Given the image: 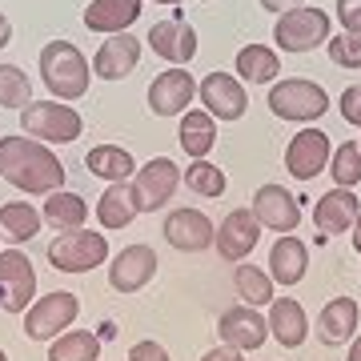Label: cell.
Here are the masks:
<instances>
[{
    "label": "cell",
    "mask_w": 361,
    "mask_h": 361,
    "mask_svg": "<svg viewBox=\"0 0 361 361\" xmlns=\"http://www.w3.org/2000/svg\"><path fill=\"white\" fill-rule=\"evenodd\" d=\"M329 173H334L337 189H353V185L361 180V149L353 141L337 145L334 157H329Z\"/></svg>",
    "instance_id": "cell-35"
},
{
    "label": "cell",
    "mask_w": 361,
    "mask_h": 361,
    "mask_svg": "<svg viewBox=\"0 0 361 361\" xmlns=\"http://www.w3.org/2000/svg\"><path fill=\"white\" fill-rule=\"evenodd\" d=\"M201 361H245L241 357V349H229V345H217V349H209Z\"/></svg>",
    "instance_id": "cell-40"
},
{
    "label": "cell",
    "mask_w": 361,
    "mask_h": 361,
    "mask_svg": "<svg viewBox=\"0 0 361 361\" xmlns=\"http://www.w3.org/2000/svg\"><path fill=\"white\" fill-rule=\"evenodd\" d=\"M237 73L249 85H269L281 73V61H277V52L269 44H245V49L237 52Z\"/></svg>",
    "instance_id": "cell-30"
},
{
    "label": "cell",
    "mask_w": 361,
    "mask_h": 361,
    "mask_svg": "<svg viewBox=\"0 0 361 361\" xmlns=\"http://www.w3.org/2000/svg\"><path fill=\"white\" fill-rule=\"evenodd\" d=\"M0 361H8V353H4V349H0Z\"/></svg>",
    "instance_id": "cell-47"
},
{
    "label": "cell",
    "mask_w": 361,
    "mask_h": 361,
    "mask_svg": "<svg viewBox=\"0 0 361 361\" xmlns=\"http://www.w3.org/2000/svg\"><path fill=\"white\" fill-rule=\"evenodd\" d=\"M129 361H173V357H169V349L161 341H137L129 349Z\"/></svg>",
    "instance_id": "cell-39"
},
{
    "label": "cell",
    "mask_w": 361,
    "mask_h": 361,
    "mask_svg": "<svg viewBox=\"0 0 361 361\" xmlns=\"http://www.w3.org/2000/svg\"><path fill=\"white\" fill-rule=\"evenodd\" d=\"M8 40H13V25H8V16L0 13V49H4Z\"/></svg>",
    "instance_id": "cell-42"
},
{
    "label": "cell",
    "mask_w": 361,
    "mask_h": 361,
    "mask_svg": "<svg viewBox=\"0 0 361 361\" xmlns=\"http://www.w3.org/2000/svg\"><path fill=\"white\" fill-rule=\"evenodd\" d=\"M40 80L49 85L56 101H80L89 92L92 68L73 40H49L40 49Z\"/></svg>",
    "instance_id": "cell-2"
},
{
    "label": "cell",
    "mask_w": 361,
    "mask_h": 361,
    "mask_svg": "<svg viewBox=\"0 0 361 361\" xmlns=\"http://www.w3.org/2000/svg\"><path fill=\"white\" fill-rule=\"evenodd\" d=\"M20 129L37 141H49V145H68L77 141L85 121L73 104H61V101H32L20 109Z\"/></svg>",
    "instance_id": "cell-3"
},
{
    "label": "cell",
    "mask_w": 361,
    "mask_h": 361,
    "mask_svg": "<svg viewBox=\"0 0 361 361\" xmlns=\"http://www.w3.org/2000/svg\"><path fill=\"white\" fill-rule=\"evenodd\" d=\"M77 313H80L77 293L56 289V293L40 297V301H32L25 310V337L28 341H56L68 325L77 322Z\"/></svg>",
    "instance_id": "cell-5"
},
{
    "label": "cell",
    "mask_w": 361,
    "mask_h": 361,
    "mask_svg": "<svg viewBox=\"0 0 361 361\" xmlns=\"http://www.w3.org/2000/svg\"><path fill=\"white\" fill-rule=\"evenodd\" d=\"M349 361H361V334L353 337V345H349Z\"/></svg>",
    "instance_id": "cell-43"
},
{
    "label": "cell",
    "mask_w": 361,
    "mask_h": 361,
    "mask_svg": "<svg viewBox=\"0 0 361 361\" xmlns=\"http://www.w3.org/2000/svg\"><path fill=\"white\" fill-rule=\"evenodd\" d=\"M44 221H49L52 229H61V233L85 229V221H89V205H85V197L56 189V193H49V201H44Z\"/></svg>",
    "instance_id": "cell-28"
},
{
    "label": "cell",
    "mask_w": 361,
    "mask_h": 361,
    "mask_svg": "<svg viewBox=\"0 0 361 361\" xmlns=\"http://www.w3.org/2000/svg\"><path fill=\"white\" fill-rule=\"evenodd\" d=\"M157 277V249L153 245H125L109 265V285L116 293H141Z\"/></svg>",
    "instance_id": "cell-14"
},
{
    "label": "cell",
    "mask_w": 361,
    "mask_h": 361,
    "mask_svg": "<svg viewBox=\"0 0 361 361\" xmlns=\"http://www.w3.org/2000/svg\"><path fill=\"white\" fill-rule=\"evenodd\" d=\"M104 261H109V237L104 233L73 229L49 241V265L56 273H89Z\"/></svg>",
    "instance_id": "cell-4"
},
{
    "label": "cell",
    "mask_w": 361,
    "mask_h": 361,
    "mask_svg": "<svg viewBox=\"0 0 361 361\" xmlns=\"http://www.w3.org/2000/svg\"><path fill=\"white\" fill-rule=\"evenodd\" d=\"M341 116H345L353 129H361V85H349L341 92Z\"/></svg>",
    "instance_id": "cell-38"
},
{
    "label": "cell",
    "mask_w": 361,
    "mask_h": 361,
    "mask_svg": "<svg viewBox=\"0 0 361 361\" xmlns=\"http://www.w3.org/2000/svg\"><path fill=\"white\" fill-rule=\"evenodd\" d=\"M329 61L341 68H361V37H329Z\"/></svg>",
    "instance_id": "cell-36"
},
{
    "label": "cell",
    "mask_w": 361,
    "mask_h": 361,
    "mask_svg": "<svg viewBox=\"0 0 361 361\" xmlns=\"http://www.w3.org/2000/svg\"><path fill=\"white\" fill-rule=\"evenodd\" d=\"M337 20L349 37H361V0H337Z\"/></svg>",
    "instance_id": "cell-37"
},
{
    "label": "cell",
    "mask_w": 361,
    "mask_h": 361,
    "mask_svg": "<svg viewBox=\"0 0 361 361\" xmlns=\"http://www.w3.org/2000/svg\"><path fill=\"white\" fill-rule=\"evenodd\" d=\"M141 4L145 0H92L89 8H85V28H92V32H109V37L129 32V28L137 25V16L145 13Z\"/></svg>",
    "instance_id": "cell-23"
},
{
    "label": "cell",
    "mask_w": 361,
    "mask_h": 361,
    "mask_svg": "<svg viewBox=\"0 0 361 361\" xmlns=\"http://www.w3.org/2000/svg\"><path fill=\"white\" fill-rule=\"evenodd\" d=\"M269 109L281 121H317L329 109V97H325L322 85H313L305 77H293V80H277L269 89Z\"/></svg>",
    "instance_id": "cell-6"
},
{
    "label": "cell",
    "mask_w": 361,
    "mask_h": 361,
    "mask_svg": "<svg viewBox=\"0 0 361 361\" xmlns=\"http://www.w3.org/2000/svg\"><path fill=\"white\" fill-rule=\"evenodd\" d=\"M305 0H261V8H269V13H289V8H301Z\"/></svg>",
    "instance_id": "cell-41"
},
{
    "label": "cell",
    "mask_w": 361,
    "mask_h": 361,
    "mask_svg": "<svg viewBox=\"0 0 361 361\" xmlns=\"http://www.w3.org/2000/svg\"><path fill=\"white\" fill-rule=\"evenodd\" d=\"M193 77L185 68H169V73H157L153 85H149V109L157 116H180L189 104H193Z\"/></svg>",
    "instance_id": "cell-18"
},
{
    "label": "cell",
    "mask_w": 361,
    "mask_h": 361,
    "mask_svg": "<svg viewBox=\"0 0 361 361\" xmlns=\"http://www.w3.org/2000/svg\"><path fill=\"white\" fill-rule=\"evenodd\" d=\"M265 325H269V337H277L285 349H297L310 337V317L301 310V301H293V297H273Z\"/></svg>",
    "instance_id": "cell-22"
},
{
    "label": "cell",
    "mask_w": 361,
    "mask_h": 361,
    "mask_svg": "<svg viewBox=\"0 0 361 361\" xmlns=\"http://www.w3.org/2000/svg\"><path fill=\"white\" fill-rule=\"evenodd\" d=\"M37 293V269L20 249L0 253V310L4 313H25Z\"/></svg>",
    "instance_id": "cell-9"
},
{
    "label": "cell",
    "mask_w": 361,
    "mask_h": 361,
    "mask_svg": "<svg viewBox=\"0 0 361 361\" xmlns=\"http://www.w3.org/2000/svg\"><path fill=\"white\" fill-rule=\"evenodd\" d=\"M233 285H237V297H241V305H253V310H261V305H269L273 297V277L261 265H237L233 269Z\"/></svg>",
    "instance_id": "cell-31"
},
{
    "label": "cell",
    "mask_w": 361,
    "mask_h": 361,
    "mask_svg": "<svg viewBox=\"0 0 361 361\" xmlns=\"http://www.w3.org/2000/svg\"><path fill=\"white\" fill-rule=\"evenodd\" d=\"M180 149L193 157V161H205L217 145V121L205 113V109H193V113H180Z\"/></svg>",
    "instance_id": "cell-25"
},
{
    "label": "cell",
    "mask_w": 361,
    "mask_h": 361,
    "mask_svg": "<svg viewBox=\"0 0 361 361\" xmlns=\"http://www.w3.org/2000/svg\"><path fill=\"white\" fill-rule=\"evenodd\" d=\"M177 185H180V169L173 165L169 157H153L145 169H137V177H133V185H129L137 213H157L165 201H173Z\"/></svg>",
    "instance_id": "cell-8"
},
{
    "label": "cell",
    "mask_w": 361,
    "mask_h": 361,
    "mask_svg": "<svg viewBox=\"0 0 361 361\" xmlns=\"http://www.w3.org/2000/svg\"><path fill=\"white\" fill-rule=\"evenodd\" d=\"M101 357V337L89 329H65L49 341V361H97Z\"/></svg>",
    "instance_id": "cell-32"
},
{
    "label": "cell",
    "mask_w": 361,
    "mask_h": 361,
    "mask_svg": "<svg viewBox=\"0 0 361 361\" xmlns=\"http://www.w3.org/2000/svg\"><path fill=\"white\" fill-rule=\"evenodd\" d=\"M217 334H221V345L249 353V349H261V345H265L269 325H265L261 310H253V305H233V310H225V313L217 317Z\"/></svg>",
    "instance_id": "cell-15"
},
{
    "label": "cell",
    "mask_w": 361,
    "mask_h": 361,
    "mask_svg": "<svg viewBox=\"0 0 361 361\" xmlns=\"http://www.w3.org/2000/svg\"><path fill=\"white\" fill-rule=\"evenodd\" d=\"M0 104L4 109H25V104H32V80H28L25 68L0 65Z\"/></svg>",
    "instance_id": "cell-34"
},
{
    "label": "cell",
    "mask_w": 361,
    "mask_h": 361,
    "mask_svg": "<svg viewBox=\"0 0 361 361\" xmlns=\"http://www.w3.org/2000/svg\"><path fill=\"white\" fill-rule=\"evenodd\" d=\"M157 4H180V0H157Z\"/></svg>",
    "instance_id": "cell-46"
},
{
    "label": "cell",
    "mask_w": 361,
    "mask_h": 361,
    "mask_svg": "<svg viewBox=\"0 0 361 361\" xmlns=\"http://www.w3.org/2000/svg\"><path fill=\"white\" fill-rule=\"evenodd\" d=\"M353 249L361 253V213H357V221H353Z\"/></svg>",
    "instance_id": "cell-44"
},
{
    "label": "cell",
    "mask_w": 361,
    "mask_h": 361,
    "mask_svg": "<svg viewBox=\"0 0 361 361\" xmlns=\"http://www.w3.org/2000/svg\"><path fill=\"white\" fill-rule=\"evenodd\" d=\"M197 97L205 104V113L213 121H241L249 109V97H245V85L229 73H209L201 85H197Z\"/></svg>",
    "instance_id": "cell-11"
},
{
    "label": "cell",
    "mask_w": 361,
    "mask_h": 361,
    "mask_svg": "<svg viewBox=\"0 0 361 361\" xmlns=\"http://www.w3.org/2000/svg\"><path fill=\"white\" fill-rule=\"evenodd\" d=\"M257 237H261V225H257V217H253V209H233V213H225V221H221L217 237H213V249L221 253V261L241 265V261L257 249Z\"/></svg>",
    "instance_id": "cell-12"
},
{
    "label": "cell",
    "mask_w": 361,
    "mask_h": 361,
    "mask_svg": "<svg viewBox=\"0 0 361 361\" xmlns=\"http://www.w3.org/2000/svg\"><path fill=\"white\" fill-rule=\"evenodd\" d=\"M149 44H153V52L161 61H169L173 68L189 65L197 56V32L180 13L169 16V20H157V25L149 28Z\"/></svg>",
    "instance_id": "cell-16"
},
{
    "label": "cell",
    "mask_w": 361,
    "mask_h": 361,
    "mask_svg": "<svg viewBox=\"0 0 361 361\" xmlns=\"http://www.w3.org/2000/svg\"><path fill=\"white\" fill-rule=\"evenodd\" d=\"M0 177L20 193H56L65 185V165L49 145L28 137H0Z\"/></svg>",
    "instance_id": "cell-1"
},
{
    "label": "cell",
    "mask_w": 361,
    "mask_h": 361,
    "mask_svg": "<svg viewBox=\"0 0 361 361\" xmlns=\"http://www.w3.org/2000/svg\"><path fill=\"white\" fill-rule=\"evenodd\" d=\"M185 185H189V193L205 197V201H217V197H225V189H229V180H225V169L209 165V161H193V165L185 169Z\"/></svg>",
    "instance_id": "cell-33"
},
{
    "label": "cell",
    "mask_w": 361,
    "mask_h": 361,
    "mask_svg": "<svg viewBox=\"0 0 361 361\" xmlns=\"http://www.w3.org/2000/svg\"><path fill=\"white\" fill-rule=\"evenodd\" d=\"M40 213L28 201H4L0 205V233L13 241V245H25V241H32L40 233Z\"/></svg>",
    "instance_id": "cell-29"
},
{
    "label": "cell",
    "mask_w": 361,
    "mask_h": 361,
    "mask_svg": "<svg viewBox=\"0 0 361 361\" xmlns=\"http://www.w3.org/2000/svg\"><path fill=\"white\" fill-rule=\"evenodd\" d=\"M357 149H361V141H357Z\"/></svg>",
    "instance_id": "cell-48"
},
{
    "label": "cell",
    "mask_w": 361,
    "mask_h": 361,
    "mask_svg": "<svg viewBox=\"0 0 361 361\" xmlns=\"http://www.w3.org/2000/svg\"><path fill=\"white\" fill-rule=\"evenodd\" d=\"M133 217H137V205H133L129 180L109 185L101 193V201H97V221H101V229H129Z\"/></svg>",
    "instance_id": "cell-26"
},
{
    "label": "cell",
    "mask_w": 361,
    "mask_h": 361,
    "mask_svg": "<svg viewBox=\"0 0 361 361\" xmlns=\"http://www.w3.org/2000/svg\"><path fill=\"white\" fill-rule=\"evenodd\" d=\"M213 237H217V229L201 209H173L165 217V241L180 253H205Z\"/></svg>",
    "instance_id": "cell-17"
},
{
    "label": "cell",
    "mask_w": 361,
    "mask_h": 361,
    "mask_svg": "<svg viewBox=\"0 0 361 361\" xmlns=\"http://www.w3.org/2000/svg\"><path fill=\"white\" fill-rule=\"evenodd\" d=\"M109 337H116V325H113V322L101 325V341H109Z\"/></svg>",
    "instance_id": "cell-45"
},
{
    "label": "cell",
    "mask_w": 361,
    "mask_h": 361,
    "mask_svg": "<svg viewBox=\"0 0 361 361\" xmlns=\"http://www.w3.org/2000/svg\"><path fill=\"white\" fill-rule=\"evenodd\" d=\"M361 213V201L353 189H334V193H325L317 205H313V225L322 237H334V233H349L353 229V221Z\"/></svg>",
    "instance_id": "cell-20"
},
{
    "label": "cell",
    "mask_w": 361,
    "mask_h": 361,
    "mask_svg": "<svg viewBox=\"0 0 361 361\" xmlns=\"http://www.w3.org/2000/svg\"><path fill=\"white\" fill-rule=\"evenodd\" d=\"M137 61H141V40L133 37V32H116V37H109L101 49H97L92 73L101 80H121L137 68Z\"/></svg>",
    "instance_id": "cell-19"
},
{
    "label": "cell",
    "mask_w": 361,
    "mask_h": 361,
    "mask_svg": "<svg viewBox=\"0 0 361 361\" xmlns=\"http://www.w3.org/2000/svg\"><path fill=\"white\" fill-rule=\"evenodd\" d=\"M305 265H310V249L305 241H297L293 233L277 237L269 249V277L273 285H297L305 277Z\"/></svg>",
    "instance_id": "cell-24"
},
{
    "label": "cell",
    "mask_w": 361,
    "mask_h": 361,
    "mask_svg": "<svg viewBox=\"0 0 361 361\" xmlns=\"http://www.w3.org/2000/svg\"><path fill=\"white\" fill-rule=\"evenodd\" d=\"M357 322H361V305L353 297H329L322 305V317H317L322 345H345V341H353Z\"/></svg>",
    "instance_id": "cell-21"
},
{
    "label": "cell",
    "mask_w": 361,
    "mask_h": 361,
    "mask_svg": "<svg viewBox=\"0 0 361 361\" xmlns=\"http://www.w3.org/2000/svg\"><path fill=\"white\" fill-rule=\"evenodd\" d=\"M253 217H257L261 229H273V233H297L301 225V205H297V197L285 189V185H261L257 193H253Z\"/></svg>",
    "instance_id": "cell-10"
},
{
    "label": "cell",
    "mask_w": 361,
    "mask_h": 361,
    "mask_svg": "<svg viewBox=\"0 0 361 361\" xmlns=\"http://www.w3.org/2000/svg\"><path fill=\"white\" fill-rule=\"evenodd\" d=\"M273 40H277L285 52H310V49H317L322 40H329V16H325L322 8H289V13L277 16Z\"/></svg>",
    "instance_id": "cell-7"
},
{
    "label": "cell",
    "mask_w": 361,
    "mask_h": 361,
    "mask_svg": "<svg viewBox=\"0 0 361 361\" xmlns=\"http://www.w3.org/2000/svg\"><path fill=\"white\" fill-rule=\"evenodd\" d=\"M85 165H89L92 177L116 185V180H129V173L137 169V161H133V153L121 149V145H97V149L85 153Z\"/></svg>",
    "instance_id": "cell-27"
},
{
    "label": "cell",
    "mask_w": 361,
    "mask_h": 361,
    "mask_svg": "<svg viewBox=\"0 0 361 361\" xmlns=\"http://www.w3.org/2000/svg\"><path fill=\"white\" fill-rule=\"evenodd\" d=\"M329 133L322 129H301L293 141L285 145V169H289V177L297 180H313L322 169H329Z\"/></svg>",
    "instance_id": "cell-13"
}]
</instances>
